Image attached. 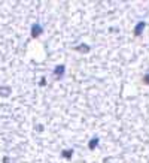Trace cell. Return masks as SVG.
I'll use <instances>...</instances> for the list:
<instances>
[{"mask_svg": "<svg viewBox=\"0 0 149 163\" xmlns=\"http://www.w3.org/2000/svg\"><path fill=\"white\" fill-rule=\"evenodd\" d=\"M42 33H43V28H42L41 24H33V26H31V38H33V39L39 38Z\"/></svg>", "mask_w": 149, "mask_h": 163, "instance_id": "obj_1", "label": "cell"}, {"mask_svg": "<svg viewBox=\"0 0 149 163\" xmlns=\"http://www.w3.org/2000/svg\"><path fill=\"white\" fill-rule=\"evenodd\" d=\"M64 72H66V66H64V64H57V66L54 68V76L55 78L64 76Z\"/></svg>", "mask_w": 149, "mask_h": 163, "instance_id": "obj_2", "label": "cell"}, {"mask_svg": "<svg viewBox=\"0 0 149 163\" xmlns=\"http://www.w3.org/2000/svg\"><path fill=\"white\" fill-rule=\"evenodd\" d=\"M73 49L74 51H78V53H82V54H88L89 51H91V47H89L88 43H81V45L74 47Z\"/></svg>", "mask_w": 149, "mask_h": 163, "instance_id": "obj_3", "label": "cell"}, {"mask_svg": "<svg viewBox=\"0 0 149 163\" xmlns=\"http://www.w3.org/2000/svg\"><path fill=\"white\" fill-rule=\"evenodd\" d=\"M145 27H146V23H145V21H139L134 27V36H140V34L143 33Z\"/></svg>", "mask_w": 149, "mask_h": 163, "instance_id": "obj_4", "label": "cell"}, {"mask_svg": "<svg viewBox=\"0 0 149 163\" xmlns=\"http://www.w3.org/2000/svg\"><path fill=\"white\" fill-rule=\"evenodd\" d=\"M11 94H12V89L11 87H7V85L0 87V97H9Z\"/></svg>", "mask_w": 149, "mask_h": 163, "instance_id": "obj_5", "label": "cell"}, {"mask_svg": "<svg viewBox=\"0 0 149 163\" xmlns=\"http://www.w3.org/2000/svg\"><path fill=\"white\" fill-rule=\"evenodd\" d=\"M99 144H100V139L97 138V136H94V138H91L88 142V148L89 150H95L97 147H99Z\"/></svg>", "mask_w": 149, "mask_h": 163, "instance_id": "obj_6", "label": "cell"}, {"mask_svg": "<svg viewBox=\"0 0 149 163\" xmlns=\"http://www.w3.org/2000/svg\"><path fill=\"white\" fill-rule=\"evenodd\" d=\"M61 156L64 157L66 160H70V159L73 157V150H72V148H69V150H63V151H61Z\"/></svg>", "mask_w": 149, "mask_h": 163, "instance_id": "obj_7", "label": "cell"}, {"mask_svg": "<svg viewBox=\"0 0 149 163\" xmlns=\"http://www.w3.org/2000/svg\"><path fill=\"white\" fill-rule=\"evenodd\" d=\"M143 84H146V85H149V74H146L145 76H143Z\"/></svg>", "mask_w": 149, "mask_h": 163, "instance_id": "obj_8", "label": "cell"}, {"mask_svg": "<svg viewBox=\"0 0 149 163\" xmlns=\"http://www.w3.org/2000/svg\"><path fill=\"white\" fill-rule=\"evenodd\" d=\"M39 85H41V87L46 85V78H41V81H39Z\"/></svg>", "mask_w": 149, "mask_h": 163, "instance_id": "obj_9", "label": "cell"}, {"mask_svg": "<svg viewBox=\"0 0 149 163\" xmlns=\"http://www.w3.org/2000/svg\"><path fill=\"white\" fill-rule=\"evenodd\" d=\"M3 163H11V162H9V157H7V156L3 157Z\"/></svg>", "mask_w": 149, "mask_h": 163, "instance_id": "obj_10", "label": "cell"}]
</instances>
